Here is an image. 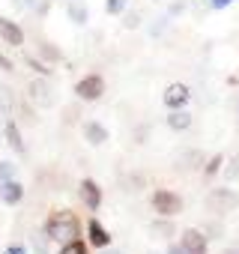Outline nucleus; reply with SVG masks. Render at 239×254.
Returning <instances> with one entry per match:
<instances>
[{"instance_id": "f257e3e1", "label": "nucleus", "mask_w": 239, "mask_h": 254, "mask_svg": "<svg viewBox=\"0 0 239 254\" xmlns=\"http://www.w3.org/2000/svg\"><path fill=\"white\" fill-rule=\"evenodd\" d=\"M78 233H81V224H78L75 212H69V209H54L45 221V236L48 239L69 242V239H78Z\"/></svg>"}, {"instance_id": "f03ea898", "label": "nucleus", "mask_w": 239, "mask_h": 254, "mask_svg": "<svg viewBox=\"0 0 239 254\" xmlns=\"http://www.w3.org/2000/svg\"><path fill=\"white\" fill-rule=\"evenodd\" d=\"M153 206H156L159 215L174 218V215L182 212V197H179L177 191H171V189H156V191H153Z\"/></svg>"}, {"instance_id": "7ed1b4c3", "label": "nucleus", "mask_w": 239, "mask_h": 254, "mask_svg": "<svg viewBox=\"0 0 239 254\" xmlns=\"http://www.w3.org/2000/svg\"><path fill=\"white\" fill-rule=\"evenodd\" d=\"M236 203H239V194H236L233 189H212V191L206 194V209L215 212V215L230 212Z\"/></svg>"}, {"instance_id": "20e7f679", "label": "nucleus", "mask_w": 239, "mask_h": 254, "mask_svg": "<svg viewBox=\"0 0 239 254\" xmlns=\"http://www.w3.org/2000/svg\"><path fill=\"white\" fill-rule=\"evenodd\" d=\"M102 93H105V78L102 75H87L75 84V96L84 99V102H96V99H102Z\"/></svg>"}, {"instance_id": "39448f33", "label": "nucleus", "mask_w": 239, "mask_h": 254, "mask_svg": "<svg viewBox=\"0 0 239 254\" xmlns=\"http://www.w3.org/2000/svg\"><path fill=\"white\" fill-rule=\"evenodd\" d=\"M27 93H30V99H33L39 108H51V105L57 102V96H54V87H51L45 78H33V81L27 84Z\"/></svg>"}, {"instance_id": "423d86ee", "label": "nucleus", "mask_w": 239, "mask_h": 254, "mask_svg": "<svg viewBox=\"0 0 239 254\" xmlns=\"http://www.w3.org/2000/svg\"><path fill=\"white\" fill-rule=\"evenodd\" d=\"M179 245L185 248V254H206V236H203L200 230H194V227L182 230V239H179Z\"/></svg>"}, {"instance_id": "0eeeda50", "label": "nucleus", "mask_w": 239, "mask_h": 254, "mask_svg": "<svg viewBox=\"0 0 239 254\" xmlns=\"http://www.w3.org/2000/svg\"><path fill=\"white\" fill-rule=\"evenodd\" d=\"M0 200H3L6 206H15V203H21L24 200V186L12 177V180H6V183H0Z\"/></svg>"}, {"instance_id": "6e6552de", "label": "nucleus", "mask_w": 239, "mask_h": 254, "mask_svg": "<svg viewBox=\"0 0 239 254\" xmlns=\"http://www.w3.org/2000/svg\"><path fill=\"white\" fill-rule=\"evenodd\" d=\"M162 99H165V105H168L171 111H174V108H185V102L191 99V90H188L185 84H171Z\"/></svg>"}, {"instance_id": "1a4fd4ad", "label": "nucleus", "mask_w": 239, "mask_h": 254, "mask_svg": "<svg viewBox=\"0 0 239 254\" xmlns=\"http://www.w3.org/2000/svg\"><path fill=\"white\" fill-rule=\"evenodd\" d=\"M78 189H81L78 194H81V200L87 203V209H99V206H102V189H99L93 180H81Z\"/></svg>"}, {"instance_id": "9d476101", "label": "nucleus", "mask_w": 239, "mask_h": 254, "mask_svg": "<svg viewBox=\"0 0 239 254\" xmlns=\"http://www.w3.org/2000/svg\"><path fill=\"white\" fill-rule=\"evenodd\" d=\"M0 36H3V42L6 45H24V30L15 24V21H9V18H0Z\"/></svg>"}, {"instance_id": "9b49d317", "label": "nucleus", "mask_w": 239, "mask_h": 254, "mask_svg": "<svg viewBox=\"0 0 239 254\" xmlns=\"http://www.w3.org/2000/svg\"><path fill=\"white\" fill-rule=\"evenodd\" d=\"M81 129H84V138H87L93 147H102V144L108 141V129H105V126H102L99 120H87V123L81 126Z\"/></svg>"}, {"instance_id": "f8f14e48", "label": "nucleus", "mask_w": 239, "mask_h": 254, "mask_svg": "<svg viewBox=\"0 0 239 254\" xmlns=\"http://www.w3.org/2000/svg\"><path fill=\"white\" fill-rule=\"evenodd\" d=\"M87 239H90V245H96V248H108V245H111V233H108L96 218L87 221Z\"/></svg>"}, {"instance_id": "ddd939ff", "label": "nucleus", "mask_w": 239, "mask_h": 254, "mask_svg": "<svg viewBox=\"0 0 239 254\" xmlns=\"http://www.w3.org/2000/svg\"><path fill=\"white\" fill-rule=\"evenodd\" d=\"M177 233V224H174V218H168V215H162V218H156L153 224H150V236H156V239H171Z\"/></svg>"}, {"instance_id": "4468645a", "label": "nucleus", "mask_w": 239, "mask_h": 254, "mask_svg": "<svg viewBox=\"0 0 239 254\" xmlns=\"http://www.w3.org/2000/svg\"><path fill=\"white\" fill-rule=\"evenodd\" d=\"M191 126V114L185 111V108H174L171 114H168V129H174V132H185Z\"/></svg>"}, {"instance_id": "2eb2a0df", "label": "nucleus", "mask_w": 239, "mask_h": 254, "mask_svg": "<svg viewBox=\"0 0 239 254\" xmlns=\"http://www.w3.org/2000/svg\"><path fill=\"white\" fill-rule=\"evenodd\" d=\"M66 12H69V21H75V24H87V18H90V9L81 3V0H69Z\"/></svg>"}, {"instance_id": "dca6fc26", "label": "nucleus", "mask_w": 239, "mask_h": 254, "mask_svg": "<svg viewBox=\"0 0 239 254\" xmlns=\"http://www.w3.org/2000/svg\"><path fill=\"white\" fill-rule=\"evenodd\" d=\"M3 135H6V144L15 150V153H24V141H21V129H18V126L9 120L6 123V129H3Z\"/></svg>"}, {"instance_id": "f3484780", "label": "nucleus", "mask_w": 239, "mask_h": 254, "mask_svg": "<svg viewBox=\"0 0 239 254\" xmlns=\"http://www.w3.org/2000/svg\"><path fill=\"white\" fill-rule=\"evenodd\" d=\"M39 60H45V63H60L63 60V51L54 45V42H39Z\"/></svg>"}, {"instance_id": "a211bd4d", "label": "nucleus", "mask_w": 239, "mask_h": 254, "mask_svg": "<svg viewBox=\"0 0 239 254\" xmlns=\"http://www.w3.org/2000/svg\"><path fill=\"white\" fill-rule=\"evenodd\" d=\"M177 162H179L177 168H185V171H191V168H200V165H203V156H200L197 150H191V153H185V156H179Z\"/></svg>"}, {"instance_id": "6ab92c4d", "label": "nucleus", "mask_w": 239, "mask_h": 254, "mask_svg": "<svg viewBox=\"0 0 239 254\" xmlns=\"http://www.w3.org/2000/svg\"><path fill=\"white\" fill-rule=\"evenodd\" d=\"M60 254H90V248H87V242H81V239H69V242H63Z\"/></svg>"}, {"instance_id": "aec40b11", "label": "nucleus", "mask_w": 239, "mask_h": 254, "mask_svg": "<svg viewBox=\"0 0 239 254\" xmlns=\"http://www.w3.org/2000/svg\"><path fill=\"white\" fill-rule=\"evenodd\" d=\"M221 168H224V156H221V153H215V156L203 165V174H206V177H215Z\"/></svg>"}, {"instance_id": "412c9836", "label": "nucleus", "mask_w": 239, "mask_h": 254, "mask_svg": "<svg viewBox=\"0 0 239 254\" xmlns=\"http://www.w3.org/2000/svg\"><path fill=\"white\" fill-rule=\"evenodd\" d=\"M221 171H224V177H227L230 183H239V156H230V162H227Z\"/></svg>"}, {"instance_id": "4be33fe9", "label": "nucleus", "mask_w": 239, "mask_h": 254, "mask_svg": "<svg viewBox=\"0 0 239 254\" xmlns=\"http://www.w3.org/2000/svg\"><path fill=\"white\" fill-rule=\"evenodd\" d=\"M126 6H129V0H105V12L108 15H120Z\"/></svg>"}, {"instance_id": "5701e85b", "label": "nucleus", "mask_w": 239, "mask_h": 254, "mask_svg": "<svg viewBox=\"0 0 239 254\" xmlns=\"http://www.w3.org/2000/svg\"><path fill=\"white\" fill-rule=\"evenodd\" d=\"M15 177V165L12 162H0V183H6Z\"/></svg>"}, {"instance_id": "b1692460", "label": "nucleus", "mask_w": 239, "mask_h": 254, "mask_svg": "<svg viewBox=\"0 0 239 254\" xmlns=\"http://www.w3.org/2000/svg\"><path fill=\"white\" fill-rule=\"evenodd\" d=\"M123 27H126V30L141 27V12H129V15H126V21H123Z\"/></svg>"}, {"instance_id": "393cba45", "label": "nucleus", "mask_w": 239, "mask_h": 254, "mask_svg": "<svg viewBox=\"0 0 239 254\" xmlns=\"http://www.w3.org/2000/svg\"><path fill=\"white\" fill-rule=\"evenodd\" d=\"M141 189H144V177H141V174H138V177L132 174L129 183H126V191H141Z\"/></svg>"}, {"instance_id": "a878e982", "label": "nucleus", "mask_w": 239, "mask_h": 254, "mask_svg": "<svg viewBox=\"0 0 239 254\" xmlns=\"http://www.w3.org/2000/svg\"><path fill=\"white\" fill-rule=\"evenodd\" d=\"M27 63H30V66H33V69H36V72H39V75H45V78H48V75H51V69H48V66H45V63H42V60H36V57H27Z\"/></svg>"}, {"instance_id": "bb28decb", "label": "nucleus", "mask_w": 239, "mask_h": 254, "mask_svg": "<svg viewBox=\"0 0 239 254\" xmlns=\"http://www.w3.org/2000/svg\"><path fill=\"white\" fill-rule=\"evenodd\" d=\"M218 233H221V224H209V227L203 230V236H206V239H218Z\"/></svg>"}, {"instance_id": "cd10ccee", "label": "nucleus", "mask_w": 239, "mask_h": 254, "mask_svg": "<svg viewBox=\"0 0 239 254\" xmlns=\"http://www.w3.org/2000/svg\"><path fill=\"white\" fill-rule=\"evenodd\" d=\"M165 27H168V18H159V24H153V30H150V33H153V36H159Z\"/></svg>"}, {"instance_id": "c85d7f7f", "label": "nucleus", "mask_w": 239, "mask_h": 254, "mask_svg": "<svg viewBox=\"0 0 239 254\" xmlns=\"http://www.w3.org/2000/svg\"><path fill=\"white\" fill-rule=\"evenodd\" d=\"M147 132H150V129H147V126H141V129L135 132V144H144V138H147Z\"/></svg>"}, {"instance_id": "c756f323", "label": "nucleus", "mask_w": 239, "mask_h": 254, "mask_svg": "<svg viewBox=\"0 0 239 254\" xmlns=\"http://www.w3.org/2000/svg\"><path fill=\"white\" fill-rule=\"evenodd\" d=\"M230 3H233V0H209L212 9H224V6H230Z\"/></svg>"}, {"instance_id": "7c9ffc66", "label": "nucleus", "mask_w": 239, "mask_h": 254, "mask_svg": "<svg viewBox=\"0 0 239 254\" xmlns=\"http://www.w3.org/2000/svg\"><path fill=\"white\" fill-rule=\"evenodd\" d=\"M6 254H27V248H24V245H9Z\"/></svg>"}, {"instance_id": "2f4dec72", "label": "nucleus", "mask_w": 239, "mask_h": 254, "mask_svg": "<svg viewBox=\"0 0 239 254\" xmlns=\"http://www.w3.org/2000/svg\"><path fill=\"white\" fill-rule=\"evenodd\" d=\"M168 254H185V248H182V245H179V242H174V245H171V248H168Z\"/></svg>"}, {"instance_id": "473e14b6", "label": "nucleus", "mask_w": 239, "mask_h": 254, "mask_svg": "<svg viewBox=\"0 0 239 254\" xmlns=\"http://www.w3.org/2000/svg\"><path fill=\"white\" fill-rule=\"evenodd\" d=\"M0 69H3V72H12V63H9L3 54H0Z\"/></svg>"}, {"instance_id": "72a5a7b5", "label": "nucleus", "mask_w": 239, "mask_h": 254, "mask_svg": "<svg viewBox=\"0 0 239 254\" xmlns=\"http://www.w3.org/2000/svg\"><path fill=\"white\" fill-rule=\"evenodd\" d=\"M182 9H185V3H174V6H171V15H177V12H182Z\"/></svg>"}, {"instance_id": "f704fd0d", "label": "nucleus", "mask_w": 239, "mask_h": 254, "mask_svg": "<svg viewBox=\"0 0 239 254\" xmlns=\"http://www.w3.org/2000/svg\"><path fill=\"white\" fill-rule=\"evenodd\" d=\"M221 254H239V245H233V248H224Z\"/></svg>"}, {"instance_id": "c9c22d12", "label": "nucleus", "mask_w": 239, "mask_h": 254, "mask_svg": "<svg viewBox=\"0 0 239 254\" xmlns=\"http://www.w3.org/2000/svg\"><path fill=\"white\" fill-rule=\"evenodd\" d=\"M108 254H120V251H108Z\"/></svg>"}]
</instances>
